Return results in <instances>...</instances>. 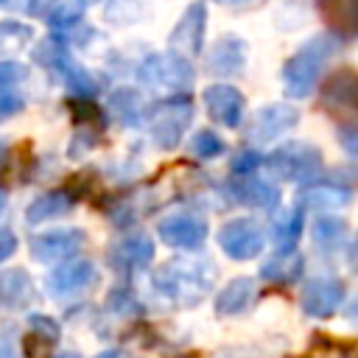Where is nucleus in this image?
<instances>
[{
  "instance_id": "f257e3e1",
  "label": "nucleus",
  "mask_w": 358,
  "mask_h": 358,
  "mask_svg": "<svg viewBox=\"0 0 358 358\" xmlns=\"http://www.w3.org/2000/svg\"><path fill=\"white\" fill-rule=\"evenodd\" d=\"M154 288L168 296L179 308H196L215 282V266L210 260H193V257H179L162 263L154 277Z\"/></svg>"
},
{
  "instance_id": "f03ea898",
  "label": "nucleus",
  "mask_w": 358,
  "mask_h": 358,
  "mask_svg": "<svg viewBox=\"0 0 358 358\" xmlns=\"http://www.w3.org/2000/svg\"><path fill=\"white\" fill-rule=\"evenodd\" d=\"M336 36L330 34H319L313 39H308L285 64H282V84H285V95L288 98H308L313 84L319 81V73L324 67V62L333 56L336 50Z\"/></svg>"
},
{
  "instance_id": "7ed1b4c3",
  "label": "nucleus",
  "mask_w": 358,
  "mask_h": 358,
  "mask_svg": "<svg viewBox=\"0 0 358 358\" xmlns=\"http://www.w3.org/2000/svg\"><path fill=\"white\" fill-rule=\"evenodd\" d=\"M268 176L280 179V182H296V185H305L310 179L319 176L322 171V151L310 143H302V140H294V143H285L280 148H274L266 159H263Z\"/></svg>"
},
{
  "instance_id": "20e7f679",
  "label": "nucleus",
  "mask_w": 358,
  "mask_h": 358,
  "mask_svg": "<svg viewBox=\"0 0 358 358\" xmlns=\"http://www.w3.org/2000/svg\"><path fill=\"white\" fill-rule=\"evenodd\" d=\"M190 120H193V103H190V98L185 92L182 95H171V98H162L148 112L151 140L157 143V148L171 151V148L179 145V140L187 131Z\"/></svg>"
},
{
  "instance_id": "39448f33",
  "label": "nucleus",
  "mask_w": 358,
  "mask_h": 358,
  "mask_svg": "<svg viewBox=\"0 0 358 358\" xmlns=\"http://www.w3.org/2000/svg\"><path fill=\"white\" fill-rule=\"evenodd\" d=\"M34 62L59 73V78L64 81V87L73 92V95H84V98H92L98 92V84L92 78L90 70H84L70 53L67 48L59 42V39H45L34 48Z\"/></svg>"
},
{
  "instance_id": "423d86ee",
  "label": "nucleus",
  "mask_w": 358,
  "mask_h": 358,
  "mask_svg": "<svg viewBox=\"0 0 358 358\" xmlns=\"http://www.w3.org/2000/svg\"><path fill=\"white\" fill-rule=\"evenodd\" d=\"M137 76H140V81L145 87L159 90V92H173V95L187 92L193 87V78H196L190 62L176 56V53H154V56H148L140 64Z\"/></svg>"
},
{
  "instance_id": "0eeeda50",
  "label": "nucleus",
  "mask_w": 358,
  "mask_h": 358,
  "mask_svg": "<svg viewBox=\"0 0 358 358\" xmlns=\"http://www.w3.org/2000/svg\"><path fill=\"white\" fill-rule=\"evenodd\" d=\"M218 246L232 260H252L266 246V227L257 218H232L218 229Z\"/></svg>"
},
{
  "instance_id": "6e6552de",
  "label": "nucleus",
  "mask_w": 358,
  "mask_h": 358,
  "mask_svg": "<svg viewBox=\"0 0 358 358\" xmlns=\"http://www.w3.org/2000/svg\"><path fill=\"white\" fill-rule=\"evenodd\" d=\"M157 235L165 246L179 252H193L207 241V221L199 213L176 210L171 215H162L157 224Z\"/></svg>"
},
{
  "instance_id": "1a4fd4ad",
  "label": "nucleus",
  "mask_w": 358,
  "mask_h": 358,
  "mask_svg": "<svg viewBox=\"0 0 358 358\" xmlns=\"http://www.w3.org/2000/svg\"><path fill=\"white\" fill-rule=\"evenodd\" d=\"M106 260L115 268V274L131 277V274L143 271L145 266H151V260H154V241H151V235H145L140 229L129 232V235L112 241V246L106 252Z\"/></svg>"
},
{
  "instance_id": "9d476101",
  "label": "nucleus",
  "mask_w": 358,
  "mask_h": 358,
  "mask_svg": "<svg viewBox=\"0 0 358 358\" xmlns=\"http://www.w3.org/2000/svg\"><path fill=\"white\" fill-rule=\"evenodd\" d=\"M98 282V271L90 260H62L48 277H45V288L50 296L56 299H73L84 291H90Z\"/></svg>"
},
{
  "instance_id": "9b49d317",
  "label": "nucleus",
  "mask_w": 358,
  "mask_h": 358,
  "mask_svg": "<svg viewBox=\"0 0 358 358\" xmlns=\"http://www.w3.org/2000/svg\"><path fill=\"white\" fill-rule=\"evenodd\" d=\"M87 246V232L78 227H62L31 238V255L39 263H62L76 257Z\"/></svg>"
},
{
  "instance_id": "f8f14e48",
  "label": "nucleus",
  "mask_w": 358,
  "mask_h": 358,
  "mask_svg": "<svg viewBox=\"0 0 358 358\" xmlns=\"http://www.w3.org/2000/svg\"><path fill=\"white\" fill-rule=\"evenodd\" d=\"M299 123V109L291 106V103H268V106H260L249 126H246V137L252 143H268V140H277L280 134L291 131L294 126Z\"/></svg>"
},
{
  "instance_id": "ddd939ff",
  "label": "nucleus",
  "mask_w": 358,
  "mask_h": 358,
  "mask_svg": "<svg viewBox=\"0 0 358 358\" xmlns=\"http://www.w3.org/2000/svg\"><path fill=\"white\" fill-rule=\"evenodd\" d=\"M204 28H207V8L204 3H190L187 11L179 17V22L171 31V53L190 59L201 53V42H204Z\"/></svg>"
},
{
  "instance_id": "4468645a",
  "label": "nucleus",
  "mask_w": 358,
  "mask_h": 358,
  "mask_svg": "<svg viewBox=\"0 0 358 358\" xmlns=\"http://www.w3.org/2000/svg\"><path fill=\"white\" fill-rule=\"evenodd\" d=\"M344 299V282L338 277H313L302 285L299 305L313 319H327L338 310Z\"/></svg>"
},
{
  "instance_id": "2eb2a0df",
  "label": "nucleus",
  "mask_w": 358,
  "mask_h": 358,
  "mask_svg": "<svg viewBox=\"0 0 358 358\" xmlns=\"http://www.w3.org/2000/svg\"><path fill=\"white\" fill-rule=\"evenodd\" d=\"M201 101H204L207 115H210L215 123H221V126H227V129L241 126L243 109H246V101H243L241 90H235V87H229V84H213V87L204 90Z\"/></svg>"
},
{
  "instance_id": "dca6fc26",
  "label": "nucleus",
  "mask_w": 358,
  "mask_h": 358,
  "mask_svg": "<svg viewBox=\"0 0 358 358\" xmlns=\"http://www.w3.org/2000/svg\"><path fill=\"white\" fill-rule=\"evenodd\" d=\"M227 193L235 204L255 207V210H277V204H280V187L266 179H255L252 173L232 179L227 185Z\"/></svg>"
},
{
  "instance_id": "f3484780",
  "label": "nucleus",
  "mask_w": 358,
  "mask_h": 358,
  "mask_svg": "<svg viewBox=\"0 0 358 358\" xmlns=\"http://www.w3.org/2000/svg\"><path fill=\"white\" fill-rule=\"evenodd\" d=\"M296 201L302 210H336V207H347L352 201V190L341 182H330V179H310L299 187Z\"/></svg>"
},
{
  "instance_id": "a211bd4d",
  "label": "nucleus",
  "mask_w": 358,
  "mask_h": 358,
  "mask_svg": "<svg viewBox=\"0 0 358 358\" xmlns=\"http://www.w3.org/2000/svg\"><path fill=\"white\" fill-rule=\"evenodd\" d=\"M246 62V45L238 36H221L207 53V70L213 76H238Z\"/></svg>"
},
{
  "instance_id": "6ab92c4d",
  "label": "nucleus",
  "mask_w": 358,
  "mask_h": 358,
  "mask_svg": "<svg viewBox=\"0 0 358 358\" xmlns=\"http://www.w3.org/2000/svg\"><path fill=\"white\" fill-rule=\"evenodd\" d=\"M302 268H305V257L296 249H277L260 266V277L271 285H291L302 277Z\"/></svg>"
},
{
  "instance_id": "aec40b11",
  "label": "nucleus",
  "mask_w": 358,
  "mask_h": 358,
  "mask_svg": "<svg viewBox=\"0 0 358 358\" xmlns=\"http://www.w3.org/2000/svg\"><path fill=\"white\" fill-rule=\"evenodd\" d=\"M255 280L252 277H235L215 294V313L218 316H238L255 302Z\"/></svg>"
},
{
  "instance_id": "412c9836",
  "label": "nucleus",
  "mask_w": 358,
  "mask_h": 358,
  "mask_svg": "<svg viewBox=\"0 0 358 358\" xmlns=\"http://www.w3.org/2000/svg\"><path fill=\"white\" fill-rule=\"evenodd\" d=\"M322 103L333 112H350L355 109V73L350 67L333 73L322 90Z\"/></svg>"
},
{
  "instance_id": "4be33fe9",
  "label": "nucleus",
  "mask_w": 358,
  "mask_h": 358,
  "mask_svg": "<svg viewBox=\"0 0 358 358\" xmlns=\"http://www.w3.org/2000/svg\"><path fill=\"white\" fill-rule=\"evenodd\" d=\"M62 336V327L50 319V316H42V313H31L28 316V333L22 336V355L25 358H34L45 350H50Z\"/></svg>"
},
{
  "instance_id": "5701e85b",
  "label": "nucleus",
  "mask_w": 358,
  "mask_h": 358,
  "mask_svg": "<svg viewBox=\"0 0 358 358\" xmlns=\"http://www.w3.org/2000/svg\"><path fill=\"white\" fill-rule=\"evenodd\" d=\"M73 207H76V196L67 187H62V190H50L45 196L34 199L28 204V210H25V218H28V224H45L50 218L67 215Z\"/></svg>"
},
{
  "instance_id": "b1692460",
  "label": "nucleus",
  "mask_w": 358,
  "mask_h": 358,
  "mask_svg": "<svg viewBox=\"0 0 358 358\" xmlns=\"http://www.w3.org/2000/svg\"><path fill=\"white\" fill-rule=\"evenodd\" d=\"M36 296L34 282L28 277V271L22 268H6L0 271V302L8 308H25L31 305Z\"/></svg>"
},
{
  "instance_id": "393cba45",
  "label": "nucleus",
  "mask_w": 358,
  "mask_h": 358,
  "mask_svg": "<svg viewBox=\"0 0 358 358\" xmlns=\"http://www.w3.org/2000/svg\"><path fill=\"white\" fill-rule=\"evenodd\" d=\"M319 11L324 17V22L341 34V36H352L358 28V0H316Z\"/></svg>"
},
{
  "instance_id": "a878e982",
  "label": "nucleus",
  "mask_w": 358,
  "mask_h": 358,
  "mask_svg": "<svg viewBox=\"0 0 358 358\" xmlns=\"http://www.w3.org/2000/svg\"><path fill=\"white\" fill-rule=\"evenodd\" d=\"M302 224H305V210L296 204V207H288V210H280L274 218H271V241L277 249H294L299 235H302Z\"/></svg>"
},
{
  "instance_id": "bb28decb",
  "label": "nucleus",
  "mask_w": 358,
  "mask_h": 358,
  "mask_svg": "<svg viewBox=\"0 0 358 358\" xmlns=\"http://www.w3.org/2000/svg\"><path fill=\"white\" fill-rule=\"evenodd\" d=\"M109 112L123 126H140L145 120V103L131 87H120L109 95Z\"/></svg>"
},
{
  "instance_id": "cd10ccee",
  "label": "nucleus",
  "mask_w": 358,
  "mask_h": 358,
  "mask_svg": "<svg viewBox=\"0 0 358 358\" xmlns=\"http://www.w3.org/2000/svg\"><path fill=\"white\" fill-rule=\"evenodd\" d=\"M310 241L319 252H338L347 243V224L333 215H319L310 224Z\"/></svg>"
},
{
  "instance_id": "c85d7f7f",
  "label": "nucleus",
  "mask_w": 358,
  "mask_h": 358,
  "mask_svg": "<svg viewBox=\"0 0 358 358\" xmlns=\"http://www.w3.org/2000/svg\"><path fill=\"white\" fill-rule=\"evenodd\" d=\"M106 308H109V313L123 316V319H137L143 313L140 299L129 288H112L109 296H106Z\"/></svg>"
},
{
  "instance_id": "c756f323",
  "label": "nucleus",
  "mask_w": 358,
  "mask_h": 358,
  "mask_svg": "<svg viewBox=\"0 0 358 358\" xmlns=\"http://www.w3.org/2000/svg\"><path fill=\"white\" fill-rule=\"evenodd\" d=\"M31 42V28L14 20L0 22V53H14Z\"/></svg>"
},
{
  "instance_id": "7c9ffc66",
  "label": "nucleus",
  "mask_w": 358,
  "mask_h": 358,
  "mask_svg": "<svg viewBox=\"0 0 358 358\" xmlns=\"http://www.w3.org/2000/svg\"><path fill=\"white\" fill-rule=\"evenodd\" d=\"M190 154H193V157H199V159L221 157V154H224V140H221L215 131L201 129V131H196V134H193V140H190Z\"/></svg>"
},
{
  "instance_id": "2f4dec72",
  "label": "nucleus",
  "mask_w": 358,
  "mask_h": 358,
  "mask_svg": "<svg viewBox=\"0 0 358 358\" xmlns=\"http://www.w3.org/2000/svg\"><path fill=\"white\" fill-rule=\"evenodd\" d=\"M257 165H263V157H260L255 148H241V151L232 157L229 171H232L235 176H243V173H252Z\"/></svg>"
},
{
  "instance_id": "473e14b6",
  "label": "nucleus",
  "mask_w": 358,
  "mask_h": 358,
  "mask_svg": "<svg viewBox=\"0 0 358 358\" xmlns=\"http://www.w3.org/2000/svg\"><path fill=\"white\" fill-rule=\"evenodd\" d=\"M0 358H25L14 324H6V327L0 330Z\"/></svg>"
},
{
  "instance_id": "72a5a7b5",
  "label": "nucleus",
  "mask_w": 358,
  "mask_h": 358,
  "mask_svg": "<svg viewBox=\"0 0 358 358\" xmlns=\"http://www.w3.org/2000/svg\"><path fill=\"white\" fill-rule=\"evenodd\" d=\"M22 106H25V101L14 87H0V120L17 115Z\"/></svg>"
},
{
  "instance_id": "f704fd0d",
  "label": "nucleus",
  "mask_w": 358,
  "mask_h": 358,
  "mask_svg": "<svg viewBox=\"0 0 358 358\" xmlns=\"http://www.w3.org/2000/svg\"><path fill=\"white\" fill-rule=\"evenodd\" d=\"M28 70L20 62H0V87H14L20 81H25Z\"/></svg>"
},
{
  "instance_id": "c9c22d12",
  "label": "nucleus",
  "mask_w": 358,
  "mask_h": 358,
  "mask_svg": "<svg viewBox=\"0 0 358 358\" xmlns=\"http://www.w3.org/2000/svg\"><path fill=\"white\" fill-rule=\"evenodd\" d=\"M17 246H20L17 235H14L8 227H0V263H3V260H8V257L17 252Z\"/></svg>"
},
{
  "instance_id": "e433bc0d",
  "label": "nucleus",
  "mask_w": 358,
  "mask_h": 358,
  "mask_svg": "<svg viewBox=\"0 0 358 358\" xmlns=\"http://www.w3.org/2000/svg\"><path fill=\"white\" fill-rule=\"evenodd\" d=\"M95 358H134V355H129V352H123V350H106V352H101V355H95Z\"/></svg>"
},
{
  "instance_id": "4c0bfd02",
  "label": "nucleus",
  "mask_w": 358,
  "mask_h": 358,
  "mask_svg": "<svg viewBox=\"0 0 358 358\" xmlns=\"http://www.w3.org/2000/svg\"><path fill=\"white\" fill-rule=\"evenodd\" d=\"M3 210H6V193L0 190V213H3Z\"/></svg>"
},
{
  "instance_id": "58836bf2",
  "label": "nucleus",
  "mask_w": 358,
  "mask_h": 358,
  "mask_svg": "<svg viewBox=\"0 0 358 358\" xmlns=\"http://www.w3.org/2000/svg\"><path fill=\"white\" fill-rule=\"evenodd\" d=\"M56 358H78L76 352H62V355H56Z\"/></svg>"
},
{
  "instance_id": "ea45409f",
  "label": "nucleus",
  "mask_w": 358,
  "mask_h": 358,
  "mask_svg": "<svg viewBox=\"0 0 358 358\" xmlns=\"http://www.w3.org/2000/svg\"><path fill=\"white\" fill-rule=\"evenodd\" d=\"M179 358H201V355H196V352H185V355H179Z\"/></svg>"
},
{
  "instance_id": "a19ab883",
  "label": "nucleus",
  "mask_w": 358,
  "mask_h": 358,
  "mask_svg": "<svg viewBox=\"0 0 358 358\" xmlns=\"http://www.w3.org/2000/svg\"><path fill=\"white\" fill-rule=\"evenodd\" d=\"M3 159H6V148L0 145V165H3Z\"/></svg>"
},
{
  "instance_id": "79ce46f5",
  "label": "nucleus",
  "mask_w": 358,
  "mask_h": 358,
  "mask_svg": "<svg viewBox=\"0 0 358 358\" xmlns=\"http://www.w3.org/2000/svg\"><path fill=\"white\" fill-rule=\"evenodd\" d=\"M81 3H98V0H81Z\"/></svg>"
},
{
  "instance_id": "37998d69",
  "label": "nucleus",
  "mask_w": 358,
  "mask_h": 358,
  "mask_svg": "<svg viewBox=\"0 0 358 358\" xmlns=\"http://www.w3.org/2000/svg\"><path fill=\"white\" fill-rule=\"evenodd\" d=\"M218 3H232V0H218Z\"/></svg>"
},
{
  "instance_id": "c03bdc74",
  "label": "nucleus",
  "mask_w": 358,
  "mask_h": 358,
  "mask_svg": "<svg viewBox=\"0 0 358 358\" xmlns=\"http://www.w3.org/2000/svg\"><path fill=\"white\" fill-rule=\"evenodd\" d=\"M0 3H3V0H0Z\"/></svg>"
}]
</instances>
